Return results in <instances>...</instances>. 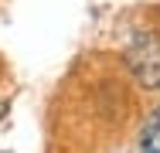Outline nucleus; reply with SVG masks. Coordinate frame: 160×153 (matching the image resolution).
I'll return each mask as SVG.
<instances>
[{
  "instance_id": "1",
  "label": "nucleus",
  "mask_w": 160,
  "mask_h": 153,
  "mask_svg": "<svg viewBox=\"0 0 160 153\" xmlns=\"http://www.w3.org/2000/svg\"><path fill=\"white\" fill-rule=\"evenodd\" d=\"M123 61H126L129 75L140 89L147 92L160 89V37L157 34H150V31L133 34L126 51H123Z\"/></svg>"
},
{
  "instance_id": "2",
  "label": "nucleus",
  "mask_w": 160,
  "mask_h": 153,
  "mask_svg": "<svg viewBox=\"0 0 160 153\" xmlns=\"http://www.w3.org/2000/svg\"><path fill=\"white\" fill-rule=\"evenodd\" d=\"M160 133V109H153V116L147 119V126H143V143H153Z\"/></svg>"
},
{
  "instance_id": "3",
  "label": "nucleus",
  "mask_w": 160,
  "mask_h": 153,
  "mask_svg": "<svg viewBox=\"0 0 160 153\" xmlns=\"http://www.w3.org/2000/svg\"><path fill=\"white\" fill-rule=\"evenodd\" d=\"M7 109H10V102H7V99H0V119L7 116Z\"/></svg>"
}]
</instances>
